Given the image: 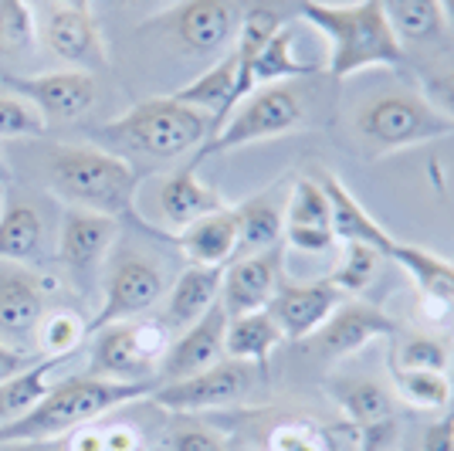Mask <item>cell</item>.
Returning <instances> with one entry per match:
<instances>
[{"label": "cell", "instance_id": "6da1fadb", "mask_svg": "<svg viewBox=\"0 0 454 451\" xmlns=\"http://www.w3.org/2000/svg\"><path fill=\"white\" fill-rule=\"evenodd\" d=\"M153 380L133 384V380H109V376L78 374L55 380L51 391L41 397L31 411L18 417L14 424L0 428V445H41V441H58L72 434L82 424L102 421L115 407L153 394Z\"/></svg>", "mask_w": 454, "mask_h": 451}, {"label": "cell", "instance_id": "7a4b0ae2", "mask_svg": "<svg viewBox=\"0 0 454 451\" xmlns=\"http://www.w3.org/2000/svg\"><path fill=\"white\" fill-rule=\"evenodd\" d=\"M299 14L329 44L325 72L336 82H346L370 68H397L403 61V44L394 35L380 0H353V4L302 0Z\"/></svg>", "mask_w": 454, "mask_h": 451}, {"label": "cell", "instance_id": "3957f363", "mask_svg": "<svg viewBox=\"0 0 454 451\" xmlns=\"http://www.w3.org/2000/svg\"><path fill=\"white\" fill-rule=\"evenodd\" d=\"M48 184L61 201L82 210L126 218L136 207V177L126 156L89 143H58L48 156Z\"/></svg>", "mask_w": 454, "mask_h": 451}, {"label": "cell", "instance_id": "277c9868", "mask_svg": "<svg viewBox=\"0 0 454 451\" xmlns=\"http://www.w3.org/2000/svg\"><path fill=\"white\" fill-rule=\"evenodd\" d=\"M214 132V119L193 106L176 102L173 95H153L129 106L113 123H106L98 136L113 146L146 160H176L184 153H197Z\"/></svg>", "mask_w": 454, "mask_h": 451}, {"label": "cell", "instance_id": "5b68a950", "mask_svg": "<svg viewBox=\"0 0 454 451\" xmlns=\"http://www.w3.org/2000/svg\"><path fill=\"white\" fill-rule=\"evenodd\" d=\"M353 130L370 160L414 150L454 136V123L417 89H387L370 95L353 115Z\"/></svg>", "mask_w": 454, "mask_h": 451}, {"label": "cell", "instance_id": "8992f818", "mask_svg": "<svg viewBox=\"0 0 454 451\" xmlns=\"http://www.w3.org/2000/svg\"><path fill=\"white\" fill-rule=\"evenodd\" d=\"M305 123H309V113H305V102L295 85L282 82V85L254 89L231 109V115L217 130L210 132V139L190 156V163L200 167L207 156L268 143V139H278V136H295V132L305 130Z\"/></svg>", "mask_w": 454, "mask_h": 451}, {"label": "cell", "instance_id": "52a82bcc", "mask_svg": "<svg viewBox=\"0 0 454 451\" xmlns=\"http://www.w3.org/2000/svg\"><path fill=\"white\" fill-rule=\"evenodd\" d=\"M92 367L89 374L109 376V380H153L170 350V326L163 320H129L113 322L106 329L92 333Z\"/></svg>", "mask_w": 454, "mask_h": 451}, {"label": "cell", "instance_id": "ba28073f", "mask_svg": "<svg viewBox=\"0 0 454 451\" xmlns=\"http://www.w3.org/2000/svg\"><path fill=\"white\" fill-rule=\"evenodd\" d=\"M258 380V367L241 363V360L224 357L200 374L180 376L170 384H156L153 387V404L173 414H200V411H221L241 404Z\"/></svg>", "mask_w": 454, "mask_h": 451}, {"label": "cell", "instance_id": "9c48e42d", "mask_svg": "<svg viewBox=\"0 0 454 451\" xmlns=\"http://www.w3.org/2000/svg\"><path fill=\"white\" fill-rule=\"evenodd\" d=\"M329 397L342 421L356 431L360 451H394L400 441V421L390 391L373 376H340L329 380Z\"/></svg>", "mask_w": 454, "mask_h": 451}, {"label": "cell", "instance_id": "30bf717a", "mask_svg": "<svg viewBox=\"0 0 454 451\" xmlns=\"http://www.w3.org/2000/svg\"><path fill=\"white\" fill-rule=\"evenodd\" d=\"M167 296V279L156 268V262L143 258V255H119L106 275V289H102V305L89 322V336L113 326V322H129L146 316L153 305H160Z\"/></svg>", "mask_w": 454, "mask_h": 451}, {"label": "cell", "instance_id": "8fae6325", "mask_svg": "<svg viewBox=\"0 0 454 451\" xmlns=\"http://www.w3.org/2000/svg\"><path fill=\"white\" fill-rule=\"evenodd\" d=\"M245 14V0H180L163 18L173 41L197 58H221L231 51Z\"/></svg>", "mask_w": 454, "mask_h": 451}, {"label": "cell", "instance_id": "7c38bea8", "mask_svg": "<svg viewBox=\"0 0 454 451\" xmlns=\"http://www.w3.org/2000/svg\"><path fill=\"white\" fill-rule=\"evenodd\" d=\"M383 258L400 265L417 289V316L434 329H454V262L420 245H407L394 234Z\"/></svg>", "mask_w": 454, "mask_h": 451}, {"label": "cell", "instance_id": "4fadbf2b", "mask_svg": "<svg viewBox=\"0 0 454 451\" xmlns=\"http://www.w3.org/2000/svg\"><path fill=\"white\" fill-rule=\"evenodd\" d=\"M4 85L20 99H27L48 123H72L82 119L98 99L92 72L82 68H55V72H41V75H4Z\"/></svg>", "mask_w": 454, "mask_h": 451}, {"label": "cell", "instance_id": "5bb4252c", "mask_svg": "<svg viewBox=\"0 0 454 451\" xmlns=\"http://www.w3.org/2000/svg\"><path fill=\"white\" fill-rule=\"evenodd\" d=\"M115 238H119L115 218L68 207L61 218V231H58V262L65 265V272H72L82 285H89L106 262V255L113 251Z\"/></svg>", "mask_w": 454, "mask_h": 451}, {"label": "cell", "instance_id": "9a60e30c", "mask_svg": "<svg viewBox=\"0 0 454 451\" xmlns=\"http://www.w3.org/2000/svg\"><path fill=\"white\" fill-rule=\"evenodd\" d=\"M282 245L305 255H322L340 245L333 227V207L319 177H299L288 190L282 214Z\"/></svg>", "mask_w": 454, "mask_h": 451}, {"label": "cell", "instance_id": "2e32d148", "mask_svg": "<svg viewBox=\"0 0 454 451\" xmlns=\"http://www.w3.org/2000/svg\"><path fill=\"white\" fill-rule=\"evenodd\" d=\"M282 265V245L258 251V255H241V258H234L227 265L224 282H221V305H224L227 320L268 309V302L275 299V292H278V285L285 279Z\"/></svg>", "mask_w": 454, "mask_h": 451}, {"label": "cell", "instance_id": "e0dca14e", "mask_svg": "<svg viewBox=\"0 0 454 451\" xmlns=\"http://www.w3.org/2000/svg\"><path fill=\"white\" fill-rule=\"evenodd\" d=\"M346 296H342L329 279H316V282H288L282 279L275 299L268 302L271 320L278 322L285 339L299 343V339H312L316 329L340 309Z\"/></svg>", "mask_w": 454, "mask_h": 451}, {"label": "cell", "instance_id": "ac0fdd59", "mask_svg": "<svg viewBox=\"0 0 454 451\" xmlns=\"http://www.w3.org/2000/svg\"><path fill=\"white\" fill-rule=\"evenodd\" d=\"M397 333L394 320L373 305V302H363V299H346L316 329V353L322 360H346L353 353L366 350L373 339H387Z\"/></svg>", "mask_w": 454, "mask_h": 451}, {"label": "cell", "instance_id": "d6986e66", "mask_svg": "<svg viewBox=\"0 0 454 451\" xmlns=\"http://www.w3.org/2000/svg\"><path fill=\"white\" fill-rule=\"evenodd\" d=\"M48 313V292L24 265L0 262V343L27 350L35 343L41 316Z\"/></svg>", "mask_w": 454, "mask_h": 451}, {"label": "cell", "instance_id": "ffe728a7", "mask_svg": "<svg viewBox=\"0 0 454 451\" xmlns=\"http://www.w3.org/2000/svg\"><path fill=\"white\" fill-rule=\"evenodd\" d=\"M224 333H227V313L217 302L207 316L190 322L187 329H180V336L170 339V350L156 370V384H170L180 376L200 374L214 363L224 360Z\"/></svg>", "mask_w": 454, "mask_h": 451}, {"label": "cell", "instance_id": "44dd1931", "mask_svg": "<svg viewBox=\"0 0 454 451\" xmlns=\"http://www.w3.org/2000/svg\"><path fill=\"white\" fill-rule=\"evenodd\" d=\"M44 44L68 68H82V72H98L109 61L106 41L98 35V24H95L92 11L55 7L48 14V20H44Z\"/></svg>", "mask_w": 454, "mask_h": 451}, {"label": "cell", "instance_id": "7402d4cb", "mask_svg": "<svg viewBox=\"0 0 454 451\" xmlns=\"http://www.w3.org/2000/svg\"><path fill=\"white\" fill-rule=\"evenodd\" d=\"M221 207H227L221 190L210 187L207 180H200L193 163H184L180 170H173L170 177H163V184L156 190V210L173 231H184L187 225L207 218Z\"/></svg>", "mask_w": 454, "mask_h": 451}, {"label": "cell", "instance_id": "603a6c76", "mask_svg": "<svg viewBox=\"0 0 454 451\" xmlns=\"http://www.w3.org/2000/svg\"><path fill=\"white\" fill-rule=\"evenodd\" d=\"M176 248L184 251L190 265H207V268H227L238 258V218L234 204L214 210L207 218L193 221L184 231L173 234Z\"/></svg>", "mask_w": 454, "mask_h": 451}, {"label": "cell", "instance_id": "cb8c5ba5", "mask_svg": "<svg viewBox=\"0 0 454 451\" xmlns=\"http://www.w3.org/2000/svg\"><path fill=\"white\" fill-rule=\"evenodd\" d=\"M221 282H224V268H207V265H187L176 282L167 289V326L173 329H187L190 322L207 316L210 309L221 302Z\"/></svg>", "mask_w": 454, "mask_h": 451}, {"label": "cell", "instance_id": "d4e9b609", "mask_svg": "<svg viewBox=\"0 0 454 451\" xmlns=\"http://www.w3.org/2000/svg\"><path fill=\"white\" fill-rule=\"evenodd\" d=\"M319 184H322V190H325V197H329V207H333L336 241H363V245H373L380 255H383V251L390 248V241H394V234L380 225L377 218L346 190V184H342L336 173L322 170Z\"/></svg>", "mask_w": 454, "mask_h": 451}, {"label": "cell", "instance_id": "484cf974", "mask_svg": "<svg viewBox=\"0 0 454 451\" xmlns=\"http://www.w3.org/2000/svg\"><path fill=\"white\" fill-rule=\"evenodd\" d=\"M238 61H234V51L221 55L214 65H210L204 75H197L193 82L180 85L176 92H170L176 102L184 106H193L200 113H207L214 119V130L227 119V113L238 106Z\"/></svg>", "mask_w": 454, "mask_h": 451}, {"label": "cell", "instance_id": "4316f807", "mask_svg": "<svg viewBox=\"0 0 454 451\" xmlns=\"http://www.w3.org/2000/svg\"><path fill=\"white\" fill-rule=\"evenodd\" d=\"M285 343L278 322L271 320V313H247V316H231L224 333V357L251 363V367H265L271 353Z\"/></svg>", "mask_w": 454, "mask_h": 451}, {"label": "cell", "instance_id": "83f0119b", "mask_svg": "<svg viewBox=\"0 0 454 451\" xmlns=\"http://www.w3.org/2000/svg\"><path fill=\"white\" fill-rule=\"evenodd\" d=\"M282 214L285 204L275 201L271 190L268 194H254V197H247L241 204H234V218H238V258L282 245Z\"/></svg>", "mask_w": 454, "mask_h": 451}, {"label": "cell", "instance_id": "f1b7e54d", "mask_svg": "<svg viewBox=\"0 0 454 451\" xmlns=\"http://www.w3.org/2000/svg\"><path fill=\"white\" fill-rule=\"evenodd\" d=\"M319 65H309L295 55V31L282 24L271 38L265 41V48L254 55L251 61V72H247V82H251V92L254 89H265V85H282V82H292L299 75H316Z\"/></svg>", "mask_w": 454, "mask_h": 451}, {"label": "cell", "instance_id": "f546056e", "mask_svg": "<svg viewBox=\"0 0 454 451\" xmlns=\"http://www.w3.org/2000/svg\"><path fill=\"white\" fill-rule=\"evenodd\" d=\"M44 225L31 204H4L0 214V262L27 265L41 255Z\"/></svg>", "mask_w": 454, "mask_h": 451}, {"label": "cell", "instance_id": "4dcf8cb0", "mask_svg": "<svg viewBox=\"0 0 454 451\" xmlns=\"http://www.w3.org/2000/svg\"><path fill=\"white\" fill-rule=\"evenodd\" d=\"M61 363H65V360L41 357L38 363L27 367L24 374H18L14 380H7V384H0V428L14 424L18 417H24V414L38 404L41 397L51 391L55 370Z\"/></svg>", "mask_w": 454, "mask_h": 451}, {"label": "cell", "instance_id": "1f68e13d", "mask_svg": "<svg viewBox=\"0 0 454 451\" xmlns=\"http://www.w3.org/2000/svg\"><path fill=\"white\" fill-rule=\"evenodd\" d=\"M390 380H394V394L420 414H444L454 400L451 376L441 370H403V367H390Z\"/></svg>", "mask_w": 454, "mask_h": 451}, {"label": "cell", "instance_id": "d6a6232c", "mask_svg": "<svg viewBox=\"0 0 454 451\" xmlns=\"http://www.w3.org/2000/svg\"><path fill=\"white\" fill-rule=\"evenodd\" d=\"M380 7H383V14L390 20L400 44L431 41L444 28L441 0H380Z\"/></svg>", "mask_w": 454, "mask_h": 451}, {"label": "cell", "instance_id": "836d02e7", "mask_svg": "<svg viewBox=\"0 0 454 451\" xmlns=\"http://www.w3.org/2000/svg\"><path fill=\"white\" fill-rule=\"evenodd\" d=\"M336 248H340V262L333 268V275H325V279L336 285L346 299H356L380 275L383 255L373 245H363V241H340Z\"/></svg>", "mask_w": 454, "mask_h": 451}, {"label": "cell", "instance_id": "e575fe53", "mask_svg": "<svg viewBox=\"0 0 454 451\" xmlns=\"http://www.w3.org/2000/svg\"><path fill=\"white\" fill-rule=\"evenodd\" d=\"M89 336V322L82 320L72 309H48L38 322L35 333V346L41 357L68 360L72 353L82 350V343Z\"/></svg>", "mask_w": 454, "mask_h": 451}, {"label": "cell", "instance_id": "d590c367", "mask_svg": "<svg viewBox=\"0 0 454 451\" xmlns=\"http://www.w3.org/2000/svg\"><path fill=\"white\" fill-rule=\"evenodd\" d=\"M38 44V18L31 0H0V55L24 58Z\"/></svg>", "mask_w": 454, "mask_h": 451}, {"label": "cell", "instance_id": "8d00e7d4", "mask_svg": "<svg viewBox=\"0 0 454 451\" xmlns=\"http://www.w3.org/2000/svg\"><path fill=\"white\" fill-rule=\"evenodd\" d=\"M390 367L448 374V367H451V343H448V336H437V333H414V336L400 339L397 346H394Z\"/></svg>", "mask_w": 454, "mask_h": 451}, {"label": "cell", "instance_id": "74e56055", "mask_svg": "<svg viewBox=\"0 0 454 451\" xmlns=\"http://www.w3.org/2000/svg\"><path fill=\"white\" fill-rule=\"evenodd\" d=\"M265 451H329V434L309 417H282L268 431Z\"/></svg>", "mask_w": 454, "mask_h": 451}, {"label": "cell", "instance_id": "f35d334b", "mask_svg": "<svg viewBox=\"0 0 454 451\" xmlns=\"http://www.w3.org/2000/svg\"><path fill=\"white\" fill-rule=\"evenodd\" d=\"M48 132V119L18 92H0V139H35Z\"/></svg>", "mask_w": 454, "mask_h": 451}, {"label": "cell", "instance_id": "ab89813d", "mask_svg": "<svg viewBox=\"0 0 454 451\" xmlns=\"http://www.w3.org/2000/svg\"><path fill=\"white\" fill-rule=\"evenodd\" d=\"M102 451H146V438L133 424H102Z\"/></svg>", "mask_w": 454, "mask_h": 451}, {"label": "cell", "instance_id": "60d3db41", "mask_svg": "<svg viewBox=\"0 0 454 451\" xmlns=\"http://www.w3.org/2000/svg\"><path fill=\"white\" fill-rule=\"evenodd\" d=\"M170 451H231L207 428H180L170 434Z\"/></svg>", "mask_w": 454, "mask_h": 451}, {"label": "cell", "instance_id": "b9f144b4", "mask_svg": "<svg viewBox=\"0 0 454 451\" xmlns=\"http://www.w3.org/2000/svg\"><path fill=\"white\" fill-rule=\"evenodd\" d=\"M38 360H41V353L20 350V346H11V343H0V384L14 380V376L24 374L27 367H35Z\"/></svg>", "mask_w": 454, "mask_h": 451}, {"label": "cell", "instance_id": "7bdbcfd3", "mask_svg": "<svg viewBox=\"0 0 454 451\" xmlns=\"http://www.w3.org/2000/svg\"><path fill=\"white\" fill-rule=\"evenodd\" d=\"M424 95H427L437 109L454 123V72L427 78V82H424Z\"/></svg>", "mask_w": 454, "mask_h": 451}, {"label": "cell", "instance_id": "ee69618b", "mask_svg": "<svg viewBox=\"0 0 454 451\" xmlns=\"http://www.w3.org/2000/svg\"><path fill=\"white\" fill-rule=\"evenodd\" d=\"M61 441H65V451H102V424L98 421L82 424L72 434H65Z\"/></svg>", "mask_w": 454, "mask_h": 451}, {"label": "cell", "instance_id": "f6af8a7d", "mask_svg": "<svg viewBox=\"0 0 454 451\" xmlns=\"http://www.w3.org/2000/svg\"><path fill=\"white\" fill-rule=\"evenodd\" d=\"M420 448L424 451H454V417L434 421L424 438H420Z\"/></svg>", "mask_w": 454, "mask_h": 451}, {"label": "cell", "instance_id": "bcb514c9", "mask_svg": "<svg viewBox=\"0 0 454 451\" xmlns=\"http://www.w3.org/2000/svg\"><path fill=\"white\" fill-rule=\"evenodd\" d=\"M58 7H72V11H92V0H58Z\"/></svg>", "mask_w": 454, "mask_h": 451}, {"label": "cell", "instance_id": "7dc6e473", "mask_svg": "<svg viewBox=\"0 0 454 451\" xmlns=\"http://www.w3.org/2000/svg\"><path fill=\"white\" fill-rule=\"evenodd\" d=\"M441 11H444V20L454 28V0H441Z\"/></svg>", "mask_w": 454, "mask_h": 451}, {"label": "cell", "instance_id": "c3c4849f", "mask_svg": "<svg viewBox=\"0 0 454 451\" xmlns=\"http://www.w3.org/2000/svg\"><path fill=\"white\" fill-rule=\"evenodd\" d=\"M129 7H156V4H163V0H126Z\"/></svg>", "mask_w": 454, "mask_h": 451}, {"label": "cell", "instance_id": "681fc988", "mask_svg": "<svg viewBox=\"0 0 454 451\" xmlns=\"http://www.w3.org/2000/svg\"><path fill=\"white\" fill-rule=\"evenodd\" d=\"M11 180V170H7V163H4V156H0V184H7Z\"/></svg>", "mask_w": 454, "mask_h": 451}, {"label": "cell", "instance_id": "f907efd6", "mask_svg": "<svg viewBox=\"0 0 454 451\" xmlns=\"http://www.w3.org/2000/svg\"><path fill=\"white\" fill-rule=\"evenodd\" d=\"M4 204H7V184H0V210H4Z\"/></svg>", "mask_w": 454, "mask_h": 451}]
</instances>
